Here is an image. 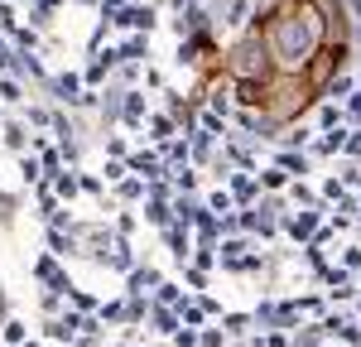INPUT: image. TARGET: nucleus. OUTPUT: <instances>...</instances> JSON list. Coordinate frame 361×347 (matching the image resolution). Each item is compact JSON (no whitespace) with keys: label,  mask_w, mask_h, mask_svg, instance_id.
Returning a JSON list of instances; mask_svg holds the SVG:
<instances>
[{"label":"nucleus","mask_w":361,"mask_h":347,"mask_svg":"<svg viewBox=\"0 0 361 347\" xmlns=\"http://www.w3.org/2000/svg\"><path fill=\"white\" fill-rule=\"evenodd\" d=\"M231 78L236 83H265V73H270V44H260V39H241L236 49H231Z\"/></svg>","instance_id":"f257e3e1"},{"label":"nucleus","mask_w":361,"mask_h":347,"mask_svg":"<svg viewBox=\"0 0 361 347\" xmlns=\"http://www.w3.org/2000/svg\"><path fill=\"white\" fill-rule=\"evenodd\" d=\"M0 145H5L10 154H25L29 145H34V126H29L25 116H10V121H0Z\"/></svg>","instance_id":"f03ea898"},{"label":"nucleus","mask_w":361,"mask_h":347,"mask_svg":"<svg viewBox=\"0 0 361 347\" xmlns=\"http://www.w3.org/2000/svg\"><path fill=\"white\" fill-rule=\"evenodd\" d=\"M102 20H106V15H102ZM111 25L116 29H135V34H149L159 20H154V5H126V10L111 15Z\"/></svg>","instance_id":"7ed1b4c3"},{"label":"nucleus","mask_w":361,"mask_h":347,"mask_svg":"<svg viewBox=\"0 0 361 347\" xmlns=\"http://www.w3.org/2000/svg\"><path fill=\"white\" fill-rule=\"evenodd\" d=\"M130 174H140V178H169V164L159 150H130Z\"/></svg>","instance_id":"20e7f679"},{"label":"nucleus","mask_w":361,"mask_h":347,"mask_svg":"<svg viewBox=\"0 0 361 347\" xmlns=\"http://www.w3.org/2000/svg\"><path fill=\"white\" fill-rule=\"evenodd\" d=\"M145 121H149V102H145L140 87H130L126 92V106H121V126L126 130H145Z\"/></svg>","instance_id":"39448f33"},{"label":"nucleus","mask_w":361,"mask_h":347,"mask_svg":"<svg viewBox=\"0 0 361 347\" xmlns=\"http://www.w3.org/2000/svg\"><path fill=\"white\" fill-rule=\"evenodd\" d=\"M226 183H231V198H236V207H255V198H260V178H255L250 169L226 174Z\"/></svg>","instance_id":"423d86ee"},{"label":"nucleus","mask_w":361,"mask_h":347,"mask_svg":"<svg viewBox=\"0 0 361 347\" xmlns=\"http://www.w3.org/2000/svg\"><path fill=\"white\" fill-rule=\"evenodd\" d=\"M111 193H116V202H121V207H135V202L149 198V178H140V174H126V178L116 183Z\"/></svg>","instance_id":"0eeeda50"},{"label":"nucleus","mask_w":361,"mask_h":347,"mask_svg":"<svg viewBox=\"0 0 361 347\" xmlns=\"http://www.w3.org/2000/svg\"><path fill=\"white\" fill-rule=\"evenodd\" d=\"M159 285H164V270H154V265H135L126 275V294H154Z\"/></svg>","instance_id":"6e6552de"},{"label":"nucleus","mask_w":361,"mask_h":347,"mask_svg":"<svg viewBox=\"0 0 361 347\" xmlns=\"http://www.w3.org/2000/svg\"><path fill=\"white\" fill-rule=\"evenodd\" d=\"M44 241H49V251L54 256H63V260H78V236H73V227H44Z\"/></svg>","instance_id":"1a4fd4ad"},{"label":"nucleus","mask_w":361,"mask_h":347,"mask_svg":"<svg viewBox=\"0 0 361 347\" xmlns=\"http://www.w3.org/2000/svg\"><path fill=\"white\" fill-rule=\"evenodd\" d=\"M15 159H20V183H25V188H39V183H49V169H44V159H39L34 150L15 154Z\"/></svg>","instance_id":"9d476101"},{"label":"nucleus","mask_w":361,"mask_h":347,"mask_svg":"<svg viewBox=\"0 0 361 347\" xmlns=\"http://www.w3.org/2000/svg\"><path fill=\"white\" fill-rule=\"evenodd\" d=\"M140 265V256H135V246H130V236H116V246H111V265L106 270H116V275H130Z\"/></svg>","instance_id":"9b49d317"},{"label":"nucleus","mask_w":361,"mask_h":347,"mask_svg":"<svg viewBox=\"0 0 361 347\" xmlns=\"http://www.w3.org/2000/svg\"><path fill=\"white\" fill-rule=\"evenodd\" d=\"M140 217H145L149 227L164 231L169 222H173V202H164V198H145V202H140Z\"/></svg>","instance_id":"f8f14e48"},{"label":"nucleus","mask_w":361,"mask_h":347,"mask_svg":"<svg viewBox=\"0 0 361 347\" xmlns=\"http://www.w3.org/2000/svg\"><path fill=\"white\" fill-rule=\"evenodd\" d=\"M318 212H323V207H308V212H299V217H289L284 231H289L294 241H313V231H318Z\"/></svg>","instance_id":"ddd939ff"},{"label":"nucleus","mask_w":361,"mask_h":347,"mask_svg":"<svg viewBox=\"0 0 361 347\" xmlns=\"http://www.w3.org/2000/svg\"><path fill=\"white\" fill-rule=\"evenodd\" d=\"M202 212H207V202H197L193 193H173V222H188L193 227Z\"/></svg>","instance_id":"4468645a"},{"label":"nucleus","mask_w":361,"mask_h":347,"mask_svg":"<svg viewBox=\"0 0 361 347\" xmlns=\"http://www.w3.org/2000/svg\"><path fill=\"white\" fill-rule=\"evenodd\" d=\"M49 183H54V193H58L63 202H78V193H82V174H78V169H63V174H54Z\"/></svg>","instance_id":"2eb2a0df"},{"label":"nucleus","mask_w":361,"mask_h":347,"mask_svg":"<svg viewBox=\"0 0 361 347\" xmlns=\"http://www.w3.org/2000/svg\"><path fill=\"white\" fill-rule=\"evenodd\" d=\"M145 126H149V140H154V145H164V140H173V135H178V121H173L169 111H159V116L149 111V121H145Z\"/></svg>","instance_id":"dca6fc26"},{"label":"nucleus","mask_w":361,"mask_h":347,"mask_svg":"<svg viewBox=\"0 0 361 347\" xmlns=\"http://www.w3.org/2000/svg\"><path fill=\"white\" fill-rule=\"evenodd\" d=\"M58 270H63V256H54V251H44V256H34V265H29V275L39 280V285H49Z\"/></svg>","instance_id":"f3484780"},{"label":"nucleus","mask_w":361,"mask_h":347,"mask_svg":"<svg viewBox=\"0 0 361 347\" xmlns=\"http://www.w3.org/2000/svg\"><path fill=\"white\" fill-rule=\"evenodd\" d=\"M0 102H5V106H25V78L0 73Z\"/></svg>","instance_id":"a211bd4d"},{"label":"nucleus","mask_w":361,"mask_h":347,"mask_svg":"<svg viewBox=\"0 0 361 347\" xmlns=\"http://www.w3.org/2000/svg\"><path fill=\"white\" fill-rule=\"evenodd\" d=\"M149 58V34H130L121 44V63H145Z\"/></svg>","instance_id":"6ab92c4d"},{"label":"nucleus","mask_w":361,"mask_h":347,"mask_svg":"<svg viewBox=\"0 0 361 347\" xmlns=\"http://www.w3.org/2000/svg\"><path fill=\"white\" fill-rule=\"evenodd\" d=\"M275 164H279V169H289V174H299V178H304V174L313 169L304 150H279V154H275Z\"/></svg>","instance_id":"aec40b11"},{"label":"nucleus","mask_w":361,"mask_h":347,"mask_svg":"<svg viewBox=\"0 0 361 347\" xmlns=\"http://www.w3.org/2000/svg\"><path fill=\"white\" fill-rule=\"evenodd\" d=\"M97 314H102L106 328H126V299H102V309H97Z\"/></svg>","instance_id":"412c9836"},{"label":"nucleus","mask_w":361,"mask_h":347,"mask_svg":"<svg viewBox=\"0 0 361 347\" xmlns=\"http://www.w3.org/2000/svg\"><path fill=\"white\" fill-rule=\"evenodd\" d=\"M0 343H10V347H20V343H29V328L20 323V318L10 314L5 323H0Z\"/></svg>","instance_id":"4be33fe9"},{"label":"nucleus","mask_w":361,"mask_h":347,"mask_svg":"<svg viewBox=\"0 0 361 347\" xmlns=\"http://www.w3.org/2000/svg\"><path fill=\"white\" fill-rule=\"evenodd\" d=\"M111 78H116V73L106 68V63H102V58H92V63L82 68V83H87V87H106Z\"/></svg>","instance_id":"5701e85b"},{"label":"nucleus","mask_w":361,"mask_h":347,"mask_svg":"<svg viewBox=\"0 0 361 347\" xmlns=\"http://www.w3.org/2000/svg\"><path fill=\"white\" fill-rule=\"evenodd\" d=\"M54 116H58L54 102H34V106H25V121H29V126H54Z\"/></svg>","instance_id":"b1692460"},{"label":"nucleus","mask_w":361,"mask_h":347,"mask_svg":"<svg viewBox=\"0 0 361 347\" xmlns=\"http://www.w3.org/2000/svg\"><path fill=\"white\" fill-rule=\"evenodd\" d=\"M39 309H44V318H54V314H63V309H68V299H63L54 285H44V294H39Z\"/></svg>","instance_id":"393cba45"},{"label":"nucleus","mask_w":361,"mask_h":347,"mask_svg":"<svg viewBox=\"0 0 361 347\" xmlns=\"http://www.w3.org/2000/svg\"><path fill=\"white\" fill-rule=\"evenodd\" d=\"M149 299H159V304H173V309H178V304H183V299H188V294H183V289H178V280H164V285L154 289V294H149Z\"/></svg>","instance_id":"a878e982"},{"label":"nucleus","mask_w":361,"mask_h":347,"mask_svg":"<svg viewBox=\"0 0 361 347\" xmlns=\"http://www.w3.org/2000/svg\"><path fill=\"white\" fill-rule=\"evenodd\" d=\"M102 150H106V159H130V145H126V135H102Z\"/></svg>","instance_id":"bb28decb"},{"label":"nucleus","mask_w":361,"mask_h":347,"mask_svg":"<svg viewBox=\"0 0 361 347\" xmlns=\"http://www.w3.org/2000/svg\"><path fill=\"white\" fill-rule=\"evenodd\" d=\"M284 183H289V169H279V164H270V169L260 174V188H265V193H279Z\"/></svg>","instance_id":"cd10ccee"},{"label":"nucleus","mask_w":361,"mask_h":347,"mask_svg":"<svg viewBox=\"0 0 361 347\" xmlns=\"http://www.w3.org/2000/svg\"><path fill=\"white\" fill-rule=\"evenodd\" d=\"M178 318H183V323H188V328H202V323H207V309H202V304H188V299H183V304H178Z\"/></svg>","instance_id":"c85d7f7f"},{"label":"nucleus","mask_w":361,"mask_h":347,"mask_svg":"<svg viewBox=\"0 0 361 347\" xmlns=\"http://www.w3.org/2000/svg\"><path fill=\"white\" fill-rule=\"evenodd\" d=\"M68 304H73V309H82V314H97V309H102V299H97V294H87V289H78V285H73V294H68Z\"/></svg>","instance_id":"c756f323"},{"label":"nucleus","mask_w":361,"mask_h":347,"mask_svg":"<svg viewBox=\"0 0 361 347\" xmlns=\"http://www.w3.org/2000/svg\"><path fill=\"white\" fill-rule=\"evenodd\" d=\"M178 275H183V285H188V289H207V270L193 265V260H188V265H178Z\"/></svg>","instance_id":"7c9ffc66"},{"label":"nucleus","mask_w":361,"mask_h":347,"mask_svg":"<svg viewBox=\"0 0 361 347\" xmlns=\"http://www.w3.org/2000/svg\"><path fill=\"white\" fill-rule=\"evenodd\" d=\"M207 207H212L217 217H226V212H236V198H231V188H217V193L207 198Z\"/></svg>","instance_id":"2f4dec72"},{"label":"nucleus","mask_w":361,"mask_h":347,"mask_svg":"<svg viewBox=\"0 0 361 347\" xmlns=\"http://www.w3.org/2000/svg\"><path fill=\"white\" fill-rule=\"evenodd\" d=\"M222 323H226V333H231V338H241L250 323H255V314H222Z\"/></svg>","instance_id":"473e14b6"},{"label":"nucleus","mask_w":361,"mask_h":347,"mask_svg":"<svg viewBox=\"0 0 361 347\" xmlns=\"http://www.w3.org/2000/svg\"><path fill=\"white\" fill-rule=\"evenodd\" d=\"M126 174H130V164H126V159H106V164H102V178H106V183H121V178H126Z\"/></svg>","instance_id":"72a5a7b5"},{"label":"nucleus","mask_w":361,"mask_h":347,"mask_svg":"<svg viewBox=\"0 0 361 347\" xmlns=\"http://www.w3.org/2000/svg\"><path fill=\"white\" fill-rule=\"evenodd\" d=\"M173 347H202V328H188V323H183V328L173 333Z\"/></svg>","instance_id":"f704fd0d"},{"label":"nucleus","mask_w":361,"mask_h":347,"mask_svg":"<svg viewBox=\"0 0 361 347\" xmlns=\"http://www.w3.org/2000/svg\"><path fill=\"white\" fill-rule=\"evenodd\" d=\"M20 20H15V0H0V34H15Z\"/></svg>","instance_id":"c9c22d12"},{"label":"nucleus","mask_w":361,"mask_h":347,"mask_svg":"<svg viewBox=\"0 0 361 347\" xmlns=\"http://www.w3.org/2000/svg\"><path fill=\"white\" fill-rule=\"evenodd\" d=\"M337 121H342V111H337L333 102H328V106H323V111H318V126H323V130H342V126H337Z\"/></svg>","instance_id":"e433bc0d"},{"label":"nucleus","mask_w":361,"mask_h":347,"mask_svg":"<svg viewBox=\"0 0 361 347\" xmlns=\"http://www.w3.org/2000/svg\"><path fill=\"white\" fill-rule=\"evenodd\" d=\"M15 49H39V29H15Z\"/></svg>","instance_id":"4c0bfd02"},{"label":"nucleus","mask_w":361,"mask_h":347,"mask_svg":"<svg viewBox=\"0 0 361 347\" xmlns=\"http://www.w3.org/2000/svg\"><path fill=\"white\" fill-rule=\"evenodd\" d=\"M246 15H250V5H246V0H236V5H231V15H226V25L241 29V25H246Z\"/></svg>","instance_id":"58836bf2"},{"label":"nucleus","mask_w":361,"mask_h":347,"mask_svg":"<svg viewBox=\"0 0 361 347\" xmlns=\"http://www.w3.org/2000/svg\"><path fill=\"white\" fill-rule=\"evenodd\" d=\"M116 231H121V236H130V231H135V212H130V207H126V212L116 207Z\"/></svg>","instance_id":"ea45409f"},{"label":"nucleus","mask_w":361,"mask_h":347,"mask_svg":"<svg viewBox=\"0 0 361 347\" xmlns=\"http://www.w3.org/2000/svg\"><path fill=\"white\" fill-rule=\"evenodd\" d=\"M20 207H25V198H20V193L0 188V212H20Z\"/></svg>","instance_id":"a19ab883"},{"label":"nucleus","mask_w":361,"mask_h":347,"mask_svg":"<svg viewBox=\"0 0 361 347\" xmlns=\"http://www.w3.org/2000/svg\"><path fill=\"white\" fill-rule=\"evenodd\" d=\"M226 343V328H202V347H222Z\"/></svg>","instance_id":"79ce46f5"},{"label":"nucleus","mask_w":361,"mask_h":347,"mask_svg":"<svg viewBox=\"0 0 361 347\" xmlns=\"http://www.w3.org/2000/svg\"><path fill=\"white\" fill-rule=\"evenodd\" d=\"M347 270H361V246H347V256H342Z\"/></svg>","instance_id":"37998d69"},{"label":"nucleus","mask_w":361,"mask_h":347,"mask_svg":"<svg viewBox=\"0 0 361 347\" xmlns=\"http://www.w3.org/2000/svg\"><path fill=\"white\" fill-rule=\"evenodd\" d=\"M10 318V294H5V280H0V323Z\"/></svg>","instance_id":"c03bdc74"},{"label":"nucleus","mask_w":361,"mask_h":347,"mask_svg":"<svg viewBox=\"0 0 361 347\" xmlns=\"http://www.w3.org/2000/svg\"><path fill=\"white\" fill-rule=\"evenodd\" d=\"M265 347H289V333H270V338H265Z\"/></svg>","instance_id":"a18cd8bd"},{"label":"nucleus","mask_w":361,"mask_h":347,"mask_svg":"<svg viewBox=\"0 0 361 347\" xmlns=\"http://www.w3.org/2000/svg\"><path fill=\"white\" fill-rule=\"evenodd\" d=\"M347 183H352V188H361V169H347Z\"/></svg>","instance_id":"49530a36"},{"label":"nucleus","mask_w":361,"mask_h":347,"mask_svg":"<svg viewBox=\"0 0 361 347\" xmlns=\"http://www.w3.org/2000/svg\"><path fill=\"white\" fill-rule=\"evenodd\" d=\"M78 5H92V10H102V0H78Z\"/></svg>","instance_id":"de8ad7c7"},{"label":"nucleus","mask_w":361,"mask_h":347,"mask_svg":"<svg viewBox=\"0 0 361 347\" xmlns=\"http://www.w3.org/2000/svg\"><path fill=\"white\" fill-rule=\"evenodd\" d=\"M352 111H361V92H357V97H352Z\"/></svg>","instance_id":"09e8293b"},{"label":"nucleus","mask_w":361,"mask_h":347,"mask_svg":"<svg viewBox=\"0 0 361 347\" xmlns=\"http://www.w3.org/2000/svg\"><path fill=\"white\" fill-rule=\"evenodd\" d=\"M169 5H173V10H183V5H188V0H169Z\"/></svg>","instance_id":"8fccbe9b"},{"label":"nucleus","mask_w":361,"mask_h":347,"mask_svg":"<svg viewBox=\"0 0 361 347\" xmlns=\"http://www.w3.org/2000/svg\"><path fill=\"white\" fill-rule=\"evenodd\" d=\"M352 10H357V15H361V0H352Z\"/></svg>","instance_id":"3c124183"},{"label":"nucleus","mask_w":361,"mask_h":347,"mask_svg":"<svg viewBox=\"0 0 361 347\" xmlns=\"http://www.w3.org/2000/svg\"><path fill=\"white\" fill-rule=\"evenodd\" d=\"M20 347H39V343H34V338H29V343H20Z\"/></svg>","instance_id":"603ef678"},{"label":"nucleus","mask_w":361,"mask_h":347,"mask_svg":"<svg viewBox=\"0 0 361 347\" xmlns=\"http://www.w3.org/2000/svg\"><path fill=\"white\" fill-rule=\"evenodd\" d=\"M15 5H34V0H15Z\"/></svg>","instance_id":"864d4df0"},{"label":"nucleus","mask_w":361,"mask_h":347,"mask_svg":"<svg viewBox=\"0 0 361 347\" xmlns=\"http://www.w3.org/2000/svg\"><path fill=\"white\" fill-rule=\"evenodd\" d=\"M58 347H78V343H58Z\"/></svg>","instance_id":"5fc2aeb1"},{"label":"nucleus","mask_w":361,"mask_h":347,"mask_svg":"<svg viewBox=\"0 0 361 347\" xmlns=\"http://www.w3.org/2000/svg\"><path fill=\"white\" fill-rule=\"evenodd\" d=\"M0 121H5V111H0Z\"/></svg>","instance_id":"6e6d98bb"},{"label":"nucleus","mask_w":361,"mask_h":347,"mask_svg":"<svg viewBox=\"0 0 361 347\" xmlns=\"http://www.w3.org/2000/svg\"><path fill=\"white\" fill-rule=\"evenodd\" d=\"M250 347H255V343H250Z\"/></svg>","instance_id":"4d7b16f0"}]
</instances>
